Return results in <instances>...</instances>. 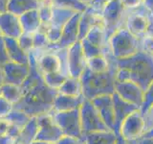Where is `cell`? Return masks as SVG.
Listing matches in <instances>:
<instances>
[{
	"label": "cell",
	"mask_w": 153,
	"mask_h": 144,
	"mask_svg": "<svg viewBox=\"0 0 153 144\" xmlns=\"http://www.w3.org/2000/svg\"><path fill=\"white\" fill-rule=\"evenodd\" d=\"M43 78H44V81L48 86H50L51 88L59 90V88L63 85V83L68 77L61 74L60 72H56V73L43 75Z\"/></svg>",
	"instance_id": "1f68e13d"
},
{
	"label": "cell",
	"mask_w": 153,
	"mask_h": 144,
	"mask_svg": "<svg viewBox=\"0 0 153 144\" xmlns=\"http://www.w3.org/2000/svg\"><path fill=\"white\" fill-rule=\"evenodd\" d=\"M80 42H81V46H82V49L84 52V55L87 60L92 59V58L97 57V56L103 55V48H100V47H98L92 44V43L89 42L87 40H85V38L81 40Z\"/></svg>",
	"instance_id": "d6a6232c"
},
{
	"label": "cell",
	"mask_w": 153,
	"mask_h": 144,
	"mask_svg": "<svg viewBox=\"0 0 153 144\" xmlns=\"http://www.w3.org/2000/svg\"><path fill=\"white\" fill-rule=\"evenodd\" d=\"M117 137L113 131H100L84 134L82 140L84 144H116Z\"/></svg>",
	"instance_id": "7402d4cb"
},
{
	"label": "cell",
	"mask_w": 153,
	"mask_h": 144,
	"mask_svg": "<svg viewBox=\"0 0 153 144\" xmlns=\"http://www.w3.org/2000/svg\"><path fill=\"white\" fill-rule=\"evenodd\" d=\"M19 20H20L23 33L30 34V35H33L37 31H39L42 24L37 10H33L22 14L19 16Z\"/></svg>",
	"instance_id": "44dd1931"
},
{
	"label": "cell",
	"mask_w": 153,
	"mask_h": 144,
	"mask_svg": "<svg viewBox=\"0 0 153 144\" xmlns=\"http://www.w3.org/2000/svg\"><path fill=\"white\" fill-rule=\"evenodd\" d=\"M3 72L4 84L21 86L29 75L30 66L29 64H21L13 62H9L3 66Z\"/></svg>",
	"instance_id": "5bb4252c"
},
{
	"label": "cell",
	"mask_w": 153,
	"mask_h": 144,
	"mask_svg": "<svg viewBox=\"0 0 153 144\" xmlns=\"http://www.w3.org/2000/svg\"><path fill=\"white\" fill-rule=\"evenodd\" d=\"M51 113L55 122L60 128L64 136L76 137L82 140L79 109L69 110V112H51Z\"/></svg>",
	"instance_id": "52a82bcc"
},
{
	"label": "cell",
	"mask_w": 153,
	"mask_h": 144,
	"mask_svg": "<svg viewBox=\"0 0 153 144\" xmlns=\"http://www.w3.org/2000/svg\"><path fill=\"white\" fill-rule=\"evenodd\" d=\"M87 68L92 72H95V73H103V72H106L110 69L116 70L110 67L108 60L105 58L104 55L97 56L87 60Z\"/></svg>",
	"instance_id": "f546056e"
},
{
	"label": "cell",
	"mask_w": 153,
	"mask_h": 144,
	"mask_svg": "<svg viewBox=\"0 0 153 144\" xmlns=\"http://www.w3.org/2000/svg\"><path fill=\"white\" fill-rule=\"evenodd\" d=\"M0 118H1V117H0Z\"/></svg>",
	"instance_id": "6125c7cd"
},
{
	"label": "cell",
	"mask_w": 153,
	"mask_h": 144,
	"mask_svg": "<svg viewBox=\"0 0 153 144\" xmlns=\"http://www.w3.org/2000/svg\"><path fill=\"white\" fill-rule=\"evenodd\" d=\"M13 110V105L12 103H10L2 95H0V117L5 118Z\"/></svg>",
	"instance_id": "74e56055"
},
{
	"label": "cell",
	"mask_w": 153,
	"mask_h": 144,
	"mask_svg": "<svg viewBox=\"0 0 153 144\" xmlns=\"http://www.w3.org/2000/svg\"><path fill=\"white\" fill-rule=\"evenodd\" d=\"M153 106V82L145 91V97L142 108L140 109L142 114H145L148 110Z\"/></svg>",
	"instance_id": "8d00e7d4"
},
{
	"label": "cell",
	"mask_w": 153,
	"mask_h": 144,
	"mask_svg": "<svg viewBox=\"0 0 153 144\" xmlns=\"http://www.w3.org/2000/svg\"><path fill=\"white\" fill-rule=\"evenodd\" d=\"M146 36L153 37V14L151 13H149V14H148V25H147Z\"/></svg>",
	"instance_id": "bcb514c9"
},
{
	"label": "cell",
	"mask_w": 153,
	"mask_h": 144,
	"mask_svg": "<svg viewBox=\"0 0 153 144\" xmlns=\"http://www.w3.org/2000/svg\"><path fill=\"white\" fill-rule=\"evenodd\" d=\"M37 11H38V14H39L42 24L48 25L51 21L52 14H53V6L51 2L48 0L46 2L40 3L39 6H38Z\"/></svg>",
	"instance_id": "836d02e7"
},
{
	"label": "cell",
	"mask_w": 153,
	"mask_h": 144,
	"mask_svg": "<svg viewBox=\"0 0 153 144\" xmlns=\"http://www.w3.org/2000/svg\"><path fill=\"white\" fill-rule=\"evenodd\" d=\"M116 70L110 69L103 73H95L86 67L80 77L82 95L85 99H93L103 95H112L115 92Z\"/></svg>",
	"instance_id": "3957f363"
},
{
	"label": "cell",
	"mask_w": 153,
	"mask_h": 144,
	"mask_svg": "<svg viewBox=\"0 0 153 144\" xmlns=\"http://www.w3.org/2000/svg\"><path fill=\"white\" fill-rule=\"evenodd\" d=\"M9 1L10 0H0V14L7 12Z\"/></svg>",
	"instance_id": "f907efd6"
},
{
	"label": "cell",
	"mask_w": 153,
	"mask_h": 144,
	"mask_svg": "<svg viewBox=\"0 0 153 144\" xmlns=\"http://www.w3.org/2000/svg\"><path fill=\"white\" fill-rule=\"evenodd\" d=\"M143 115V119H145V129L146 133L147 131H149V130L153 128V106Z\"/></svg>",
	"instance_id": "b9f144b4"
},
{
	"label": "cell",
	"mask_w": 153,
	"mask_h": 144,
	"mask_svg": "<svg viewBox=\"0 0 153 144\" xmlns=\"http://www.w3.org/2000/svg\"><path fill=\"white\" fill-rule=\"evenodd\" d=\"M57 91L59 93L68 96L82 95V86H81L80 79L69 76Z\"/></svg>",
	"instance_id": "4316f807"
},
{
	"label": "cell",
	"mask_w": 153,
	"mask_h": 144,
	"mask_svg": "<svg viewBox=\"0 0 153 144\" xmlns=\"http://www.w3.org/2000/svg\"><path fill=\"white\" fill-rule=\"evenodd\" d=\"M126 14L127 11L123 7L121 0H112L103 8L102 16L107 41L118 30L126 27Z\"/></svg>",
	"instance_id": "5b68a950"
},
{
	"label": "cell",
	"mask_w": 153,
	"mask_h": 144,
	"mask_svg": "<svg viewBox=\"0 0 153 144\" xmlns=\"http://www.w3.org/2000/svg\"><path fill=\"white\" fill-rule=\"evenodd\" d=\"M87 67V59L81 46L80 40L68 47V72L70 77L80 78Z\"/></svg>",
	"instance_id": "7c38bea8"
},
{
	"label": "cell",
	"mask_w": 153,
	"mask_h": 144,
	"mask_svg": "<svg viewBox=\"0 0 153 144\" xmlns=\"http://www.w3.org/2000/svg\"><path fill=\"white\" fill-rule=\"evenodd\" d=\"M56 144H84V142H83V140H81V139H79V138L64 136H62Z\"/></svg>",
	"instance_id": "ee69618b"
},
{
	"label": "cell",
	"mask_w": 153,
	"mask_h": 144,
	"mask_svg": "<svg viewBox=\"0 0 153 144\" xmlns=\"http://www.w3.org/2000/svg\"><path fill=\"white\" fill-rule=\"evenodd\" d=\"M115 92L126 102L142 108L145 97V90L138 85L129 81H117L115 82Z\"/></svg>",
	"instance_id": "8fae6325"
},
{
	"label": "cell",
	"mask_w": 153,
	"mask_h": 144,
	"mask_svg": "<svg viewBox=\"0 0 153 144\" xmlns=\"http://www.w3.org/2000/svg\"><path fill=\"white\" fill-rule=\"evenodd\" d=\"M3 38L10 62L21 64H29V62H30V53H27L22 49L21 46L19 45L17 38L5 37H3Z\"/></svg>",
	"instance_id": "d6986e66"
},
{
	"label": "cell",
	"mask_w": 153,
	"mask_h": 144,
	"mask_svg": "<svg viewBox=\"0 0 153 144\" xmlns=\"http://www.w3.org/2000/svg\"><path fill=\"white\" fill-rule=\"evenodd\" d=\"M85 40H87L92 44L100 48H104L106 46L108 41L106 40V35H105L104 23L97 24V25L91 28L85 37Z\"/></svg>",
	"instance_id": "d4e9b609"
},
{
	"label": "cell",
	"mask_w": 153,
	"mask_h": 144,
	"mask_svg": "<svg viewBox=\"0 0 153 144\" xmlns=\"http://www.w3.org/2000/svg\"><path fill=\"white\" fill-rule=\"evenodd\" d=\"M57 94V89L51 88L43 80L27 91L21 100L13 105V109L23 112L31 117L49 113L53 110V106Z\"/></svg>",
	"instance_id": "7a4b0ae2"
},
{
	"label": "cell",
	"mask_w": 153,
	"mask_h": 144,
	"mask_svg": "<svg viewBox=\"0 0 153 144\" xmlns=\"http://www.w3.org/2000/svg\"><path fill=\"white\" fill-rule=\"evenodd\" d=\"M0 95H1V89H0Z\"/></svg>",
	"instance_id": "94428289"
},
{
	"label": "cell",
	"mask_w": 153,
	"mask_h": 144,
	"mask_svg": "<svg viewBox=\"0 0 153 144\" xmlns=\"http://www.w3.org/2000/svg\"><path fill=\"white\" fill-rule=\"evenodd\" d=\"M0 30L5 38H18L23 34L19 16L10 12L1 13L0 14Z\"/></svg>",
	"instance_id": "e0dca14e"
},
{
	"label": "cell",
	"mask_w": 153,
	"mask_h": 144,
	"mask_svg": "<svg viewBox=\"0 0 153 144\" xmlns=\"http://www.w3.org/2000/svg\"><path fill=\"white\" fill-rule=\"evenodd\" d=\"M84 100L85 98L83 95L68 96V95L59 93L55 99L52 112H69V110L79 109Z\"/></svg>",
	"instance_id": "ffe728a7"
},
{
	"label": "cell",
	"mask_w": 153,
	"mask_h": 144,
	"mask_svg": "<svg viewBox=\"0 0 153 144\" xmlns=\"http://www.w3.org/2000/svg\"><path fill=\"white\" fill-rule=\"evenodd\" d=\"M80 1H82L83 3H85V4H87V5H88L90 2H92L93 0H80Z\"/></svg>",
	"instance_id": "6f0895ef"
},
{
	"label": "cell",
	"mask_w": 153,
	"mask_h": 144,
	"mask_svg": "<svg viewBox=\"0 0 153 144\" xmlns=\"http://www.w3.org/2000/svg\"><path fill=\"white\" fill-rule=\"evenodd\" d=\"M10 124L11 123L6 118H0V136H7L10 128Z\"/></svg>",
	"instance_id": "f6af8a7d"
},
{
	"label": "cell",
	"mask_w": 153,
	"mask_h": 144,
	"mask_svg": "<svg viewBox=\"0 0 153 144\" xmlns=\"http://www.w3.org/2000/svg\"><path fill=\"white\" fill-rule=\"evenodd\" d=\"M12 144H24V143L21 142L20 140H18V139H16V140H14Z\"/></svg>",
	"instance_id": "9f6ffc18"
},
{
	"label": "cell",
	"mask_w": 153,
	"mask_h": 144,
	"mask_svg": "<svg viewBox=\"0 0 153 144\" xmlns=\"http://www.w3.org/2000/svg\"><path fill=\"white\" fill-rule=\"evenodd\" d=\"M16 139L10 137L8 136H0V144H12Z\"/></svg>",
	"instance_id": "c3c4849f"
},
{
	"label": "cell",
	"mask_w": 153,
	"mask_h": 144,
	"mask_svg": "<svg viewBox=\"0 0 153 144\" xmlns=\"http://www.w3.org/2000/svg\"><path fill=\"white\" fill-rule=\"evenodd\" d=\"M130 144H153V137H140L136 140L129 141Z\"/></svg>",
	"instance_id": "7dc6e473"
},
{
	"label": "cell",
	"mask_w": 153,
	"mask_h": 144,
	"mask_svg": "<svg viewBox=\"0 0 153 144\" xmlns=\"http://www.w3.org/2000/svg\"><path fill=\"white\" fill-rule=\"evenodd\" d=\"M36 1L40 4V3H43V2H46V1H48V0H36Z\"/></svg>",
	"instance_id": "680465c9"
},
{
	"label": "cell",
	"mask_w": 153,
	"mask_h": 144,
	"mask_svg": "<svg viewBox=\"0 0 153 144\" xmlns=\"http://www.w3.org/2000/svg\"><path fill=\"white\" fill-rule=\"evenodd\" d=\"M80 114V123H81V131H82V137L84 134L100 132V131H111L106 124L103 122L102 118L97 109L95 108L92 101L85 99L82 105L79 108Z\"/></svg>",
	"instance_id": "8992f818"
},
{
	"label": "cell",
	"mask_w": 153,
	"mask_h": 144,
	"mask_svg": "<svg viewBox=\"0 0 153 144\" xmlns=\"http://www.w3.org/2000/svg\"><path fill=\"white\" fill-rule=\"evenodd\" d=\"M111 1L112 0H93V1L90 2L88 5L91 8H93L96 12L102 14V11L103 10V8Z\"/></svg>",
	"instance_id": "7bdbcfd3"
},
{
	"label": "cell",
	"mask_w": 153,
	"mask_h": 144,
	"mask_svg": "<svg viewBox=\"0 0 153 144\" xmlns=\"http://www.w3.org/2000/svg\"><path fill=\"white\" fill-rule=\"evenodd\" d=\"M9 62H10V59L8 56L6 46H5L4 38H0V66L3 67Z\"/></svg>",
	"instance_id": "ab89813d"
},
{
	"label": "cell",
	"mask_w": 153,
	"mask_h": 144,
	"mask_svg": "<svg viewBox=\"0 0 153 144\" xmlns=\"http://www.w3.org/2000/svg\"><path fill=\"white\" fill-rule=\"evenodd\" d=\"M53 7L68 9L76 13H82L85 11L88 5L80 0H49Z\"/></svg>",
	"instance_id": "f1b7e54d"
},
{
	"label": "cell",
	"mask_w": 153,
	"mask_h": 144,
	"mask_svg": "<svg viewBox=\"0 0 153 144\" xmlns=\"http://www.w3.org/2000/svg\"><path fill=\"white\" fill-rule=\"evenodd\" d=\"M117 81H129L146 90L153 82V57L139 51L130 57L117 59Z\"/></svg>",
	"instance_id": "6da1fadb"
},
{
	"label": "cell",
	"mask_w": 153,
	"mask_h": 144,
	"mask_svg": "<svg viewBox=\"0 0 153 144\" xmlns=\"http://www.w3.org/2000/svg\"><path fill=\"white\" fill-rule=\"evenodd\" d=\"M33 49H46L48 45L50 44L49 40H48L47 36L44 32L42 31H37L33 35Z\"/></svg>",
	"instance_id": "e575fe53"
},
{
	"label": "cell",
	"mask_w": 153,
	"mask_h": 144,
	"mask_svg": "<svg viewBox=\"0 0 153 144\" xmlns=\"http://www.w3.org/2000/svg\"><path fill=\"white\" fill-rule=\"evenodd\" d=\"M116 144H130V142L127 141L126 139H124L122 136H120V134H118Z\"/></svg>",
	"instance_id": "816d5d0a"
},
{
	"label": "cell",
	"mask_w": 153,
	"mask_h": 144,
	"mask_svg": "<svg viewBox=\"0 0 153 144\" xmlns=\"http://www.w3.org/2000/svg\"><path fill=\"white\" fill-rule=\"evenodd\" d=\"M112 98H113L114 112H115V133L119 134L120 128H121L123 122L131 113L140 110V108L124 101L116 92H114L112 94Z\"/></svg>",
	"instance_id": "2e32d148"
},
{
	"label": "cell",
	"mask_w": 153,
	"mask_h": 144,
	"mask_svg": "<svg viewBox=\"0 0 153 144\" xmlns=\"http://www.w3.org/2000/svg\"><path fill=\"white\" fill-rule=\"evenodd\" d=\"M37 123L38 132L35 141H43L56 144L62 136H64L60 128L55 122L51 112L38 115Z\"/></svg>",
	"instance_id": "ba28073f"
},
{
	"label": "cell",
	"mask_w": 153,
	"mask_h": 144,
	"mask_svg": "<svg viewBox=\"0 0 153 144\" xmlns=\"http://www.w3.org/2000/svg\"><path fill=\"white\" fill-rule=\"evenodd\" d=\"M38 6L39 3L36 0H10L7 12L20 16L33 10H37Z\"/></svg>",
	"instance_id": "603a6c76"
},
{
	"label": "cell",
	"mask_w": 153,
	"mask_h": 144,
	"mask_svg": "<svg viewBox=\"0 0 153 144\" xmlns=\"http://www.w3.org/2000/svg\"><path fill=\"white\" fill-rule=\"evenodd\" d=\"M143 137H153V128L143 134Z\"/></svg>",
	"instance_id": "db71d44e"
},
{
	"label": "cell",
	"mask_w": 153,
	"mask_h": 144,
	"mask_svg": "<svg viewBox=\"0 0 153 144\" xmlns=\"http://www.w3.org/2000/svg\"><path fill=\"white\" fill-rule=\"evenodd\" d=\"M0 89H1V95L13 105H16V103H18L23 97V92L21 90V88L18 86L3 84Z\"/></svg>",
	"instance_id": "83f0119b"
},
{
	"label": "cell",
	"mask_w": 153,
	"mask_h": 144,
	"mask_svg": "<svg viewBox=\"0 0 153 144\" xmlns=\"http://www.w3.org/2000/svg\"><path fill=\"white\" fill-rule=\"evenodd\" d=\"M100 23H104L102 14L96 12L88 5L85 11L80 14L79 23V40H81L85 38L90 29Z\"/></svg>",
	"instance_id": "ac0fdd59"
},
{
	"label": "cell",
	"mask_w": 153,
	"mask_h": 144,
	"mask_svg": "<svg viewBox=\"0 0 153 144\" xmlns=\"http://www.w3.org/2000/svg\"><path fill=\"white\" fill-rule=\"evenodd\" d=\"M142 51L153 57V37H143L141 40Z\"/></svg>",
	"instance_id": "f35d334b"
},
{
	"label": "cell",
	"mask_w": 153,
	"mask_h": 144,
	"mask_svg": "<svg viewBox=\"0 0 153 144\" xmlns=\"http://www.w3.org/2000/svg\"><path fill=\"white\" fill-rule=\"evenodd\" d=\"M4 84V72H3V67L0 66V88Z\"/></svg>",
	"instance_id": "f5cc1de1"
},
{
	"label": "cell",
	"mask_w": 153,
	"mask_h": 144,
	"mask_svg": "<svg viewBox=\"0 0 153 144\" xmlns=\"http://www.w3.org/2000/svg\"><path fill=\"white\" fill-rule=\"evenodd\" d=\"M107 44L116 59L130 57L142 50L141 40L132 35L126 27L115 33L109 38Z\"/></svg>",
	"instance_id": "277c9868"
},
{
	"label": "cell",
	"mask_w": 153,
	"mask_h": 144,
	"mask_svg": "<svg viewBox=\"0 0 153 144\" xmlns=\"http://www.w3.org/2000/svg\"><path fill=\"white\" fill-rule=\"evenodd\" d=\"M149 13L150 12L143 5L132 11H127L126 28L140 40L146 36Z\"/></svg>",
	"instance_id": "9c48e42d"
},
{
	"label": "cell",
	"mask_w": 153,
	"mask_h": 144,
	"mask_svg": "<svg viewBox=\"0 0 153 144\" xmlns=\"http://www.w3.org/2000/svg\"><path fill=\"white\" fill-rule=\"evenodd\" d=\"M76 12L68 9H61V8H56L53 7V14L50 23L48 26L51 28H54L56 30L62 31L64 25L67 21L74 16Z\"/></svg>",
	"instance_id": "cb8c5ba5"
},
{
	"label": "cell",
	"mask_w": 153,
	"mask_h": 144,
	"mask_svg": "<svg viewBox=\"0 0 153 144\" xmlns=\"http://www.w3.org/2000/svg\"><path fill=\"white\" fill-rule=\"evenodd\" d=\"M3 38V35H2V33H1V30H0V38Z\"/></svg>",
	"instance_id": "91938a15"
},
{
	"label": "cell",
	"mask_w": 153,
	"mask_h": 144,
	"mask_svg": "<svg viewBox=\"0 0 153 144\" xmlns=\"http://www.w3.org/2000/svg\"><path fill=\"white\" fill-rule=\"evenodd\" d=\"M143 0H121L123 7L126 11H132L143 5Z\"/></svg>",
	"instance_id": "60d3db41"
},
{
	"label": "cell",
	"mask_w": 153,
	"mask_h": 144,
	"mask_svg": "<svg viewBox=\"0 0 153 144\" xmlns=\"http://www.w3.org/2000/svg\"><path fill=\"white\" fill-rule=\"evenodd\" d=\"M5 118H6L10 123L16 125V126L23 129V127L25 126L29 122V120L31 119V116H29L28 114L24 113L23 112L13 109Z\"/></svg>",
	"instance_id": "4dcf8cb0"
},
{
	"label": "cell",
	"mask_w": 153,
	"mask_h": 144,
	"mask_svg": "<svg viewBox=\"0 0 153 144\" xmlns=\"http://www.w3.org/2000/svg\"><path fill=\"white\" fill-rule=\"evenodd\" d=\"M19 45L21 46L22 49L27 52L31 53L33 50V37L30 34L23 33L22 35L17 38Z\"/></svg>",
	"instance_id": "d590c367"
},
{
	"label": "cell",
	"mask_w": 153,
	"mask_h": 144,
	"mask_svg": "<svg viewBox=\"0 0 153 144\" xmlns=\"http://www.w3.org/2000/svg\"><path fill=\"white\" fill-rule=\"evenodd\" d=\"M143 5L153 14V0H143Z\"/></svg>",
	"instance_id": "681fc988"
},
{
	"label": "cell",
	"mask_w": 153,
	"mask_h": 144,
	"mask_svg": "<svg viewBox=\"0 0 153 144\" xmlns=\"http://www.w3.org/2000/svg\"><path fill=\"white\" fill-rule=\"evenodd\" d=\"M31 144H54V143H49V142H43V141H33Z\"/></svg>",
	"instance_id": "11a10c76"
},
{
	"label": "cell",
	"mask_w": 153,
	"mask_h": 144,
	"mask_svg": "<svg viewBox=\"0 0 153 144\" xmlns=\"http://www.w3.org/2000/svg\"><path fill=\"white\" fill-rule=\"evenodd\" d=\"M145 133V119L141 110H139L131 113L123 122L119 134L127 141H133L142 137Z\"/></svg>",
	"instance_id": "30bf717a"
},
{
	"label": "cell",
	"mask_w": 153,
	"mask_h": 144,
	"mask_svg": "<svg viewBox=\"0 0 153 144\" xmlns=\"http://www.w3.org/2000/svg\"><path fill=\"white\" fill-rule=\"evenodd\" d=\"M81 13H76L72 16L62 29L61 38L56 44H49L47 48L56 49V48H68L74 43L79 41V23Z\"/></svg>",
	"instance_id": "4fadbf2b"
},
{
	"label": "cell",
	"mask_w": 153,
	"mask_h": 144,
	"mask_svg": "<svg viewBox=\"0 0 153 144\" xmlns=\"http://www.w3.org/2000/svg\"><path fill=\"white\" fill-rule=\"evenodd\" d=\"M37 132H38L37 116H33L29 120V122L23 127L17 139L23 142L24 144H31L32 142L35 141Z\"/></svg>",
	"instance_id": "484cf974"
},
{
	"label": "cell",
	"mask_w": 153,
	"mask_h": 144,
	"mask_svg": "<svg viewBox=\"0 0 153 144\" xmlns=\"http://www.w3.org/2000/svg\"><path fill=\"white\" fill-rule=\"evenodd\" d=\"M92 103L99 112L106 126L115 132V112L112 95H103L92 100Z\"/></svg>",
	"instance_id": "9a60e30c"
}]
</instances>
